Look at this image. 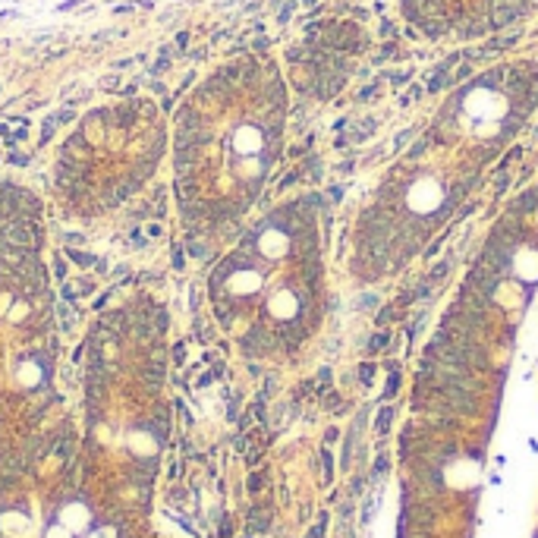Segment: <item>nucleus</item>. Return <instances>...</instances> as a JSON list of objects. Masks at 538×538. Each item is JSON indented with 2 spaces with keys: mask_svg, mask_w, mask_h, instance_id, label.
Masks as SVG:
<instances>
[{
  "mask_svg": "<svg viewBox=\"0 0 538 538\" xmlns=\"http://www.w3.org/2000/svg\"><path fill=\"white\" fill-rule=\"evenodd\" d=\"M0 529L7 532L10 538H29V519L22 516V513H3L0 516Z\"/></svg>",
  "mask_w": 538,
  "mask_h": 538,
  "instance_id": "nucleus-2",
  "label": "nucleus"
},
{
  "mask_svg": "<svg viewBox=\"0 0 538 538\" xmlns=\"http://www.w3.org/2000/svg\"><path fill=\"white\" fill-rule=\"evenodd\" d=\"M45 538H73V529H66L64 523H57V525H51V529L45 532Z\"/></svg>",
  "mask_w": 538,
  "mask_h": 538,
  "instance_id": "nucleus-3",
  "label": "nucleus"
},
{
  "mask_svg": "<svg viewBox=\"0 0 538 538\" xmlns=\"http://www.w3.org/2000/svg\"><path fill=\"white\" fill-rule=\"evenodd\" d=\"M89 510H85L82 504H66L64 510H60V523L66 525V529H73V532H82L85 525H89Z\"/></svg>",
  "mask_w": 538,
  "mask_h": 538,
  "instance_id": "nucleus-1",
  "label": "nucleus"
}]
</instances>
